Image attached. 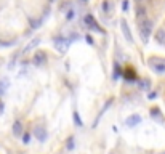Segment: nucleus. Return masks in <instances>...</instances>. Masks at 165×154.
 Listing matches in <instances>:
<instances>
[{
	"mask_svg": "<svg viewBox=\"0 0 165 154\" xmlns=\"http://www.w3.org/2000/svg\"><path fill=\"white\" fill-rule=\"evenodd\" d=\"M103 10H104V11H108V10H109V2H108V0L103 2Z\"/></svg>",
	"mask_w": 165,
	"mask_h": 154,
	"instance_id": "nucleus-23",
	"label": "nucleus"
},
{
	"mask_svg": "<svg viewBox=\"0 0 165 154\" xmlns=\"http://www.w3.org/2000/svg\"><path fill=\"white\" fill-rule=\"evenodd\" d=\"M120 27H122V32H124V35H125V39H127V42H128V44H132V42H133V37H132L130 27H128V24H127V21H125V19L120 21Z\"/></svg>",
	"mask_w": 165,
	"mask_h": 154,
	"instance_id": "nucleus-6",
	"label": "nucleus"
},
{
	"mask_svg": "<svg viewBox=\"0 0 165 154\" xmlns=\"http://www.w3.org/2000/svg\"><path fill=\"white\" fill-rule=\"evenodd\" d=\"M149 66H151L157 74L165 72V60H162V58H157V56L149 58Z\"/></svg>",
	"mask_w": 165,
	"mask_h": 154,
	"instance_id": "nucleus-2",
	"label": "nucleus"
},
{
	"mask_svg": "<svg viewBox=\"0 0 165 154\" xmlns=\"http://www.w3.org/2000/svg\"><path fill=\"white\" fill-rule=\"evenodd\" d=\"M138 31H140V34H141L143 42L146 44V42L149 40V37H151V32H152V21L148 19V18L138 21Z\"/></svg>",
	"mask_w": 165,
	"mask_h": 154,
	"instance_id": "nucleus-1",
	"label": "nucleus"
},
{
	"mask_svg": "<svg viewBox=\"0 0 165 154\" xmlns=\"http://www.w3.org/2000/svg\"><path fill=\"white\" fill-rule=\"evenodd\" d=\"M74 122H75L77 127H82V121H80V117H79V114L77 112H74Z\"/></svg>",
	"mask_w": 165,
	"mask_h": 154,
	"instance_id": "nucleus-19",
	"label": "nucleus"
},
{
	"mask_svg": "<svg viewBox=\"0 0 165 154\" xmlns=\"http://www.w3.org/2000/svg\"><path fill=\"white\" fill-rule=\"evenodd\" d=\"M146 7L144 5H136V21H141L146 18Z\"/></svg>",
	"mask_w": 165,
	"mask_h": 154,
	"instance_id": "nucleus-11",
	"label": "nucleus"
},
{
	"mask_svg": "<svg viewBox=\"0 0 165 154\" xmlns=\"http://www.w3.org/2000/svg\"><path fill=\"white\" fill-rule=\"evenodd\" d=\"M69 44H71V40H66V39H63V37L55 39V47H56V50L59 53H66V50L69 48Z\"/></svg>",
	"mask_w": 165,
	"mask_h": 154,
	"instance_id": "nucleus-4",
	"label": "nucleus"
},
{
	"mask_svg": "<svg viewBox=\"0 0 165 154\" xmlns=\"http://www.w3.org/2000/svg\"><path fill=\"white\" fill-rule=\"evenodd\" d=\"M149 0H136V5H146Z\"/></svg>",
	"mask_w": 165,
	"mask_h": 154,
	"instance_id": "nucleus-25",
	"label": "nucleus"
},
{
	"mask_svg": "<svg viewBox=\"0 0 165 154\" xmlns=\"http://www.w3.org/2000/svg\"><path fill=\"white\" fill-rule=\"evenodd\" d=\"M122 10H124V11L128 10V0H124V3H122Z\"/></svg>",
	"mask_w": 165,
	"mask_h": 154,
	"instance_id": "nucleus-22",
	"label": "nucleus"
},
{
	"mask_svg": "<svg viewBox=\"0 0 165 154\" xmlns=\"http://www.w3.org/2000/svg\"><path fill=\"white\" fill-rule=\"evenodd\" d=\"M0 63H2V58H0Z\"/></svg>",
	"mask_w": 165,
	"mask_h": 154,
	"instance_id": "nucleus-29",
	"label": "nucleus"
},
{
	"mask_svg": "<svg viewBox=\"0 0 165 154\" xmlns=\"http://www.w3.org/2000/svg\"><path fill=\"white\" fill-rule=\"evenodd\" d=\"M31 23H32V27L34 29H37V27H39V24H40V21H39V19H37V21H31Z\"/></svg>",
	"mask_w": 165,
	"mask_h": 154,
	"instance_id": "nucleus-24",
	"label": "nucleus"
},
{
	"mask_svg": "<svg viewBox=\"0 0 165 154\" xmlns=\"http://www.w3.org/2000/svg\"><path fill=\"white\" fill-rule=\"evenodd\" d=\"M162 154H165V153H162Z\"/></svg>",
	"mask_w": 165,
	"mask_h": 154,
	"instance_id": "nucleus-30",
	"label": "nucleus"
},
{
	"mask_svg": "<svg viewBox=\"0 0 165 154\" xmlns=\"http://www.w3.org/2000/svg\"><path fill=\"white\" fill-rule=\"evenodd\" d=\"M74 141H75V140H74V137H69V138H67V143H66V148H67L69 151H72V149H74V146H75V143H74Z\"/></svg>",
	"mask_w": 165,
	"mask_h": 154,
	"instance_id": "nucleus-16",
	"label": "nucleus"
},
{
	"mask_svg": "<svg viewBox=\"0 0 165 154\" xmlns=\"http://www.w3.org/2000/svg\"><path fill=\"white\" fill-rule=\"evenodd\" d=\"M141 122V117L138 116V114H133V116H130L127 121H125V125L127 127H135V125H138Z\"/></svg>",
	"mask_w": 165,
	"mask_h": 154,
	"instance_id": "nucleus-8",
	"label": "nucleus"
},
{
	"mask_svg": "<svg viewBox=\"0 0 165 154\" xmlns=\"http://www.w3.org/2000/svg\"><path fill=\"white\" fill-rule=\"evenodd\" d=\"M34 135H35V138L39 141H45V140L48 138V133H47V130H45L43 127H35V129H34Z\"/></svg>",
	"mask_w": 165,
	"mask_h": 154,
	"instance_id": "nucleus-7",
	"label": "nucleus"
},
{
	"mask_svg": "<svg viewBox=\"0 0 165 154\" xmlns=\"http://www.w3.org/2000/svg\"><path fill=\"white\" fill-rule=\"evenodd\" d=\"M39 44H40V39H32V40H31V42H29V44L24 47V48H23V52H21V53H23V55H24V53H29L31 50L35 48Z\"/></svg>",
	"mask_w": 165,
	"mask_h": 154,
	"instance_id": "nucleus-9",
	"label": "nucleus"
},
{
	"mask_svg": "<svg viewBox=\"0 0 165 154\" xmlns=\"http://www.w3.org/2000/svg\"><path fill=\"white\" fill-rule=\"evenodd\" d=\"M29 140H31V135H29V133H26V132H24V133H23V143H24V145H27V143H29Z\"/></svg>",
	"mask_w": 165,
	"mask_h": 154,
	"instance_id": "nucleus-20",
	"label": "nucleus"
},
{
	"mask_svg": "<svg viewBox=\"0 0 165 154\" xmlns=\"http://www.w3.org/2000/svg\"><path fill=\"white\" fill-rule=\"evenodd\" d=\"M156 40L160 45H165V29H157L156 32Z\"/></svg>",
	"mask_w": 165,
	"mask_h": 154,
	"instance_id": "nucleus-13",
	"label": "nucleus"
},
{
	"mask_svg": "<svg viewBox=\"0 0 165 154\" xmlns=\"http://www.w3.org/2000/svg\"><path fill=\"white\" fill-rule=\"evenodd\" d=\"M151 116H152L154 119H159V116H160V109H159V108H156V106H154V108H151Z\"/></svg>",
	"mask_w": 165,
	"mask_h": 154,
	"instance_id": "nucleus-17",
	"label": "nucleus"
},
{
	"mask_svg": "<svg viewBox=\"0 0 165 154\" xmlns=\"http://www.w3.org/2000/svg\"><path fill=\"white\" fill-rule=\"evenodd\" d=\"M3 108H5V106H3V103H2V101H0V114H2V112H3Z\"/></svg>",
	"mask_w": 165,
	"mask_h": 154,
	"instance_id": "nucleus-27",
	"label": "nucleus"
},
{
	"mask_svg": "<svg viewBox=\"0 0 165 154\" xmlns=\"http://www.w3.org/2000/svg\"><path fill=\"white\" fill-rule=\"evenodd\" d=\"M23 133H24L23 124H21L19 121H16L15 124H13V135H15V137H23Z\"/></svg>",
	"mask_w": 165,
	"mask_h": 154,
	"instance_id": "nucleus-10",
	"label": "nucleus"
},
{
	"mask_svg": "<svg viewBox=\"0 0 165 154\" xmlns=\"http://www.w3.org/2000/svg\"><path fill=\"white\" fill-rule=\"evenodd\" d=\"M85 24L88 26V27L95 29V31H98V32H104V31H103V29L98 26V23L95 21V18H93L92 15H87V16H85Z\"/></svg>",
	"mask_w": 165,
	"mask_h": 154,
	"instance_id": "nucleus-5",
	"label": "nucleus"
},
{
	"mask_svg": "<svg viewBox=\"0 0 165 154\" xmlns=\"http://www.w3.org/2000/svg\"><path fill=\"white\" fill-rule=\"evenodd\" d=\"M124 77L127 79V80H133L136 76H135V72H133L132 69H127V71H124Z\"/></svg>",
	"mask_w": 165,
	"mask_h": 154,
	"instance_id": "nucleus-15",
	"label": "nucleus"
},
{
	"mask_svg": "<svg viewBox=\"0 0 165 154\" xmlns=\"http://www.w3.org/2000/svg\"><path fill=\"white\" fill-rule=\"evenodd\" d=\"M80 2H82V3H85V2H88V0H80Z\"/></svg>",
	"mask_w": 165,
	"mask_h": 154,
	"instance_id": "nucleus-28",
	"label": "nucleus"
},
{
	"mask_svg": "<svg viewBox=\"0 0 165 154\" xmlns=\"http://www.w3.org/2000/svg\"><path fill=\"white\" fill-rule=\"evenodd\" d=\"M74 16H75V11H74V10H69L67 15H66V18H67V19H72Z\"/></svg>",
	"mask_w": 165,
	"mask_h": 154,
	"instance_id": "nucleus-21",
	"label": "nucleus"
},
{
	"mask_svg": "<svg viewBox=\"0 0 165 154\" xmlns=\"http://www.w3.org/2000/svg\"><path fill=\"white\" fill-rule=\"evenodd\" d=\"M138 87H140L141 90L148 92V90H151V80H149V79H140V80H138Z\"/></svg>",
	"mask_w": 165,
	"mask_h": 154,
	"instance_id": "nucleus-12",
	"label": "nucleus"
},
{
	"mask_svg": "<svg viewBox=\"0 0 165 154\" xmlns=\"http://www.w3.org/2000/svg\"><path fill=\"white\" fill-rule=\"evenodd\" d=\"M8 85H10L8 79H2V80H0V95L5 93V90L8 88Z\"/></svg>",
	"mask_w": 165,
	"mask_h": 154,
	"instance_id": "nucleus-14",
	"label": "nucleus"
},
{
	"mask_svg": "<svg viewBox=\"0 0 165 154\" xmlns=\"http://www.w3.org/2000/svg\"><path fill=\"white\" fill-rule=\"evenodd\" d=\"M85 39H87V42H88V44H93V39H92V35H87Z\"/></svg>",
	"mask_w": 165,
	"mask_h": 154,
	"instance_id": "nucleus-26",
	"label": "nucleus"
},
{
	"mask_svg": "<svg viewBox=\"0 0 165 154\" xmlns=\"http://www.w3.org/2000/svg\"><path fill=\"white\" fill-rule=\"evenodd\" d=\"M119 76H120V68H119V64L114 66V77L112 79H119Z\"/></svg>",
	"mask_w": 165,
	"mask_h": 154,
	"instance_id": "nucleus-18",
	"label": "nucleus"
},
{
	"mask_svg": "<svg viewBox=\"0 0 165 154\" xmlns=\"http://www.w3.org/2000/svg\"><path fill=\"white\" fill-rule=\"evenodd\" d=\"M47 53L43 52V50H37L35 53H34V58H32V61H34V64L35 66H43L45 63H47Z\"/></svg>",
	"mask_w": 165,
	"mask_h": 154,
	"instance_id": "nucleus-3",
	"label": "nucleus"
}]
</instances>
